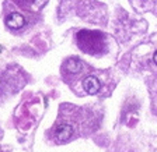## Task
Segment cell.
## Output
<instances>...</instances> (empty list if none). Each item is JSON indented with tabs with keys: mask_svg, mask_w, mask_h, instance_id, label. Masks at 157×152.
Listing matches in <instances>:
<instances>
[{
	"mask_svg": "<svg viewBox=\"0 0 157 152\" xmlns=\"http://www.w3.org/2000/svg\"><path fill=\"white\" fill-rule=\"evenodd\" d=\"M77 42L82 50L91 55H98L104 49V36L101 32L83 29L77 34Z\"/></svg>",
	"mask_w": 157,
	"mask_h": 152,
	"instance_id": "6da1fadb",
	"label": "cell"
},
{
	"mask_svg": "<svg viewBox=\"0 0 157 152\" xmlns=\"http://www.w3.org/2000/svg\"><path fill=\"white\" fill-rule=\"evenodd\" d=\"M73 134V128L70 124H59L55 130V139L56 143L59 144H63L66 143L67 139H70Z\"/></svg>",
	"mask_w": 157,
	"mask_h": 152,
	"instance_id": "7a4b0ae2",
	"label": "cell"
},
{
	"mask_svg": "<svg viewBox=\"0 0 157 152\" xmlns=\"http://www.w3.org/2000/svg\"><path fill=\"white\" fill-rule=\"evenodd\" d=\"M25 24V18L20 13H11L6 18V25L11 29H20Z\"/></svg>",
	"mask_w": 157,
	"mask_h": 152,
	"instance_id": "3957f363",
	"label": "cell"
},
{
	"mask_svg": "<svg viewBox=\"0 0 157 152\" xmlns=\"http://www.w3.org/2000/svg\"><path fill=\"white\" fill-rule=\"evenodd\" d=\"M83 87H84V89L87 91L90 95H94L100 91V87H101V85H100V81H98L97 78L90 75V77H87L84 81H83Z\"/></svg>",
	"mask_w": 157,
	"mask_h": 152,
	"instance_id": "277c9868",
	"label": "cell"
},
{
	"mask_svg": "<svg viewBox=\"0 0 157 152\" xmlns=\"http://www.w3.org/2000/svg\"><path fill=\"white\" fill-rule=\"evenodd\" d=\"M82 62L78 60V59L76 57H70L66 60L65 63V70L67 73H70V74H76V73H78L80 70H82Z\"/></svg>",
	"mask_w": 157,
	"mask_h": 152,
	"instance_id": "5b68a950",
	"label": "cell"
},
{
	"mask_svg": "<svg viewBox=\"0 0 157 152\" xmlns=\"http://www.w3.org/2000/svg\"><path fill=\"white\" fill-rule=\"evenodd\" d=\"M153 62H154V63H156V64H157V52L154 53V56H153Z\"/></svg>",
	"mask_w": 157,
	"mask_h": 152,
	"instance_id": "8992f818",
	"label": "cell"
},
{
	"mask_svg": "<svg viewBox=\"0 0 157 152\" xmlns=\"http://www.w3.org/2000/svg\"><path fill=\"white\" fill-rule=\"evenodd\" d=\"M34 0H23V4H25V3H33Z\"/></svg>",
	"mask_w": 157,
	"mask_h": 152,
	"instance_id": "52a82bcc",
	"label": "cell"
}]
</instances>
